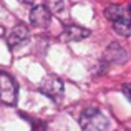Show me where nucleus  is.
<instances>
[{"label": "nucleus", "mask_w": 131, "mask_h": 131, "mask_svg": "<svg viewBox=\"0 0 131 131\" xmlns=\"http://www.w3.org/2000/svg\"><path fill=\"white\" fill-rule=\"evenodd\" d=\"M106 18L111 22L113 28L121 35H131V15L128 7L125 5H110L105 10Z\"/></svg>", "instance_id": "nucleus-1"}, {"label": "nucleus", "mask_w": 131, "mask_h": 131, "mask_svg": "<svg viewBox=\"0 0 131 131\" xmlns=\"http://www.w3.org/2000/svg\"><path fill=\"white\" fill-rule=\"evenodd\" d=\"M81 131H108L110 121L96 106H90L80 115Z\"/></svg>", "instance_id": "nucleus-2"}, {"label": "nucleus", "mask_w": 131, "mask_h": 131, "mask_svg": "<svg viewBox=\"0 0 131 131\" xmlns=\"http://www.w3.org/2000/svg\"><path fill=\"white\" fill-rule=\"evenodd\" d=\"M38 88H40V91H42L45 96L51 98L53 101H60V100L63 98V93H65L63 81H61L58 77H53V75L45 77Z\"/></svg>", "instance_id": "nucleus-3"}, {"label": "nucleus", "mask_w": 131, "mask_h": 131, "mask_svg": "<svg viewBox=\"0 0 131 131\" xmlns=\"http://www.w3.org/2000/svg\"><path fill=\"white\" fill-rule=\"evenodd\" d=\"M0 101L5 105L17 103V83L8 73H0Z\"/></svg>", "instance_id": "nucleus-4"}, {"label": "nucleus", "mask_w": 131, "mask_h": 131, "mask_svg": "<svg viewBox=\"0 0 131 131\" xmlns=\"http://www.w3.org/2000/svg\"><path fill=\"white\" fill-rule=\"evenodd\" d=\"M30 38V30L25 23H17L12 30H10L8 37H7V45H8L12 50L23 47Z\"/></svg>", "instance_id": "nucleus-5"}, {"label": "nucleus", "mask_w": 131, "mask_h": 131, "mask_svg": "<svg viewBox=\"0 0 131 131\" xmlns=\"http://www.w3.org/2000/svg\"><path fill=\"white\" fill-rule=\"evenodd\" d=\"M30 22L33 27L47 28L51 22V12L47 5H35L30 10Z\"/></svg>", "instance_id": "nucleus-6"}, {"label": "nucleus", "mask_w": 131, "mask_h": 131, "mask_svg": "<svg viewBox=\"0 0 131 131\" xmlns=\"http://www.w3.org/2000/svg\"><path fill=\"white\" fill-rule=\"evenodd\" d=\"M88 35H90V30L83 28V27H80V25H70L61 33V38L67 40V42H80V40L86 38Z\"/></svg>", "instance_id": "nucleus-7"}, {"label": "nucleus", "mask_w": 131, "mask_h": 131, "mask_svg": "<svg viewBox=\"0 0 131 131\" xmlns=\"http://www.w3.org/2000/svg\"><path fill=\"white\" fill-rule=\"evenodd\" d=\"M106 60H110L111 63H123L126 60V51L119 47L118 43H111L106 50V55H105Z\"/></svg>", "instance_id": "nucleus-8"}, {"label": "nucleus", "mask_w": 131, "mask_h": 131, "mask_svg": "<svg viewBox=\"0 0 131 131\" xmlns=\"http://www.w3.org/2000/svg\"><path fill=\"white\" fill-rule=\"evenodd\" d=\"M123 91H125V95H126V98L131 101V85H125V88H123Z\"/></svg>", "instance_id": "nucleus-9"}]
</instances>
